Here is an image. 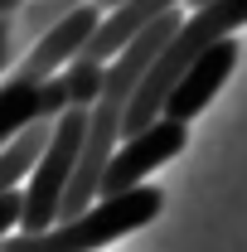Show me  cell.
Instances as JSON below:
<instances>
[{
    "label": "cell",
    "mask_w": 247,
    "mask_h": 252,
    "mask_svg": "<svg viewBox=\"0 0 247 252\" xmlns=\"http://www.w3.org/2000/svg\"><path fill=\"white\" fill-rule=\"evenodd\" d=\"M83 131H88V112H63L54 131H49V146L39 151L30 170V185L20 189V233H44L59 223V199L68 180H73V165L83 151Z\"/></svg>",
    "instance_id": "3957f363"
},
{
    "label": "cell",
    "mask_w": 247,
    "mask_h": 252,
    "mask_svg": "<svg viewBox=\"0 0 247 252\" xmlns=\"http://www.w3.org/2000/svg\"><path fill=\"white\" fill-rule=\"evenodd\" d=\"M185 146H189V126L170 122V117H160V122H151L146 131H136V136L117 141L112 160L102 165L97 199H112V194H126V189H136V185H141V180L155 170V165L175 160Z\"/></svg>",
    "instance_id": "277c9868"
},
{
    "label": "cell",
    "mask_w": 247,
    "mask_h": 252,
    "mask_svg": "<svg viewBox=\"0 0 247 252\" xmlns=\"http://www.w3.org/2000/svg\"><path fill=\"white\" fill-rule=\"evenodd\" d=\"M170 10H180V0H122L117 10L102 15V25L93 30V39L83 44L78 59H83V63H102V68H107V63L117 59L131 39H136V34L146 30V25H155V20L170 15Z\"/></svg>",
    "instance_id": "52a82bcc"
},
{
    "label": "cell",
    "mask_w": 247,
    "mask_h": 252,
    "mask_svg": "<svg viewBox=\"0 0 247 252\" xmlns=\"http://www.w3.org/2000/svg\"><path fill=\"white\" fill-rule=\"evenodd\" d=\"M59 78H63V93H68V107H73V112H88L97 102V93H102V63L73 59Z\"/></svg>",
    "instance_id": "9c48e42d"
},
{
    "label": "cell",
    "mask_w": 247,
    "mask_h": 252,
    "mask_svg": "<svg viewBox=\"0 0 247 252\" xmlns=\"http://www.w3.org/2000/svg\"><path fill=\"white\" fill-rule=\"evenodd\" d=\"M238 25H247V0H209V5H199L185 25H180V34L160 49V59L141 73L136 93L126 102V117H122V141L136 136V131H146L151 122H160V107H165V97L175 88V78H180L209 44L233 39Z\"/></svg>",
    "instance_id": "6da1fadb"
},
{
    "label": "cell",
    "mask_w": 247,
    "mask_h": 252,
    "mask_svg": "<svg viewBox=\"0 0 247 252\" xmlns=\"http://www.w3.org/2000/svg\"><path fill=\"white\" fill-rule=\"evenodd\" d=\"M49 131H54V122H34V126H25L20 136H10V141L0 146V194L20 189V180L34 170L39 151L49 146Z\"/></svg>",
    "instance_id": "ba28073f"
},
{
    "label": "cell",
    "mask_w": 247,
    "mask_h": 252,
    "mask_svg": "<svg viewBox=\"0 0 247 252\" xmlns=\"http://www.w3.org/2000/svg\"><path fill=\"white\" fill-rule=\"evenodd\" d=\"M233 68H238V39H218V44H209V49H204V54H199V59L175 78V88H170V97H165L160 117L189 126L209 102H214V93L228 83Z\"/></svg>",
    "instance_id": "8992f818"
},
{
    "label": "cell",
    "mask_w": 247,
    "mask_h": 252,
    "mask_svg": "<svg viewBox=\"0 0 247 252\" xmlns=\"http://www.w3.org/2000/svg\"><path fill=\"white\" fill-rule=\"evenodd\" d=\"M160 209H165V194L151 185H136L126 194L97 199L78 219H63L44 233H10V238H0V252H97L102 243L126 238L131 228H146Z\"/></svg>",
    "instance_id": "7a4b0ae2"
},
{
    "label": "cell",
    "mask_w": 247,
    "mask_h": 252,
    "mask_svg": "<svg viewBox=\"0 0 247 252\" xmlns=\"http://www.w3.org/2000/svg\"><path fill=\"white\" fill-rule=\"evenodd\" d=\"M10 228H20V189L0 194V238H10Z\"/></svg>",
    "instance_id": "8fae6325"
},
{
    "label": "cell",
    "mask_w": 247,
    "mask_h": 252,
    "mask_svg": "<svg viewBox=\"0 0 247 252\" xmlns=\"http://www.w3.org/2000/svg\"><path fill=\"white\" fill-rule=\"evenodd\" d=\"M189 5H194V10H199V5H209V0H189Z\"/></svg>",
    "instance_id": "5bb4252c"
},
{
    "label": "cell",
    "mask_w": 247,
    "mask_h": 252,
    "mask_svg": "<svg viewBox=\"0 0 247 252\" xmlns=\"http://www.w3.org/2000/svg\"><path fill=\"white\" fill-rule=\"evenodd\" d=\"M25 44H20V30H15V15H0V78L20 63Z\"/></svg>",
    "instance_id": "30bf717a"
},
{
    "label": "cell",
    "mask_w": 247,
    "mask_h": 252,
    "mask_svg": "<svg viewBox=\"0 0 247 252\" xmlns=\"http://www.w3.org/2000/svg\"><path fill=\"white\" fill-rule=\"evenodd\" d=\"M25 10V0H0V15H20Z\"/></svg>",
    "instance_id": "7c38bea8"
},
{
    "label": "cell",
    "mask_w": 247,
    "mask_h": 252,
    "mask_svg": "<svg viewBox=\"0 0 247 252\" xmlns=\"http://www.w3.org/2000/svg\"><path fill=\"white\" fill-rule=\"evenodd\" d=\"M97 10H102V15H107V10H117V5H122V0H93Z\"/></svg>",
    "instance_id": "4fadbf2b"
},
{
    "label": "cell",
    "mask_w": 247,
    "mask_h": 252,
    "mask_svg": "<svg viewBox=\"0 0 247 252\" xmlns=\"http://www.w3.org/2000/svg\"><path fill=\"white\" fill-rule=\"evenodd\" d=\"M97 25H102V10H97L93 0L78 5V10H68L59 25H49V30L20 54V63H15L5 78H25V83H44V78H54L59 68H68V63L83 54V44L93 39Z\"/></svg>",
    "instance_id": "5b68a950"
}]
</instances>
